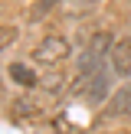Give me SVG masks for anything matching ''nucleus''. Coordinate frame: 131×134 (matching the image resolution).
Listing matches in <instances>:
<instances>
[{
	"instance_id": "nucleus-8",
	"label": "nucleus",
	"mask_w": 131,
	"mask_h": 134,
	"mask_svg": "<svg viewBox=\"0 0 131 134\" xmlns=\"http://www.w3.org/2000/svg\"><path fill=\"white\" fill-rule=\"evenodd\" d=\"M72 3H82L85 7V3H98V0H72Z\"/></svg>"
},
{
	"instance_id": "nucleus-7",
	"label": "nucleus",
	"mask_w": 131,
	"mask_h": 134,
	"mask_svg": "<svg viewBox=\"0 0 131 134\" xmlns=\"http://www.w3.org/2000/svg\"><path fill=\"white\" fill-rule=\"evenodd\" d=\"M33 111H36V105H30L26 98H20V102H13L10 115H17V118H26V115H33Z\"/></svg>"
},
{
	"instance_id": "nucleus-4",
	"label": "nucleus",
	"mask_w": 131,
	"mask_h": 134,
	"mask_svg": "<svg viewBox=\"0 0 131 134\" xmlns=\"http://www.w3.org/2000/svg\"><path fill=\"white\" fill-rule=\"evenodd\" d=\"M121 115H131V82L121 85V88L108 98V105H105V111H102V118H121Z\"/></svg>"
},
{
	"instance_id": "nucleus-6",
	"label": "nucleus",
	"mask_w": 131,
	"mask_h": 134,
	"mask_svg": "<svg viewBox=\"0 0 131 134\" xmlns=\"http://www.w3.org/2000/svg\"><path fill=\"white\" fill-rule=\"evenodd\" d=\"M17 39H20V30H17V26H3V23H0V52L10 49Z\"/></svg>"
},
{
	"instance_id": "nucleus-5",
	"label": "nucleus",
	"mask_w": 131,
	"mask_h": 134,
	"mask_svg": "<svg viewBox=\"0 0 131 134\" xmlns=\"http://www.w3.org/2000/svg\"><path fill=\"white\" fill-rule=\"evenodd\" d=\"M7 72H10V79H13L17 85H23V88H33V85H39V75L30 69V65H23V62H13Z\"/></svg>"
},
{
	"instance_id": "nucleus-2",
	"label": "nucleus",
	"mask_w": 131,
	"mask_h": 134,
	"mask_svg": "<svg viewBox=\"0 0 131 134\" xmlns=\"http://www.w3.org/2000/svg\"><path fill=\"white\" fill-rule=\"evenodd\" d=\"M69 56H72V43L66 36H59V33L43 36L36 46H33V52H30V59L36 65H43V69H56V65H62Z\"/></svg>"
},
{
	"instance_id": "nucleus-3",
	"label": "nucleus",
	"mask_w": 131,
	"mask_h": 134,
	"mask_svg": "<svg viewBox=\"0 0 131 134\" xmlns=\"http://www.w3.org/2000/svg\"><path fill=\"white\" fill-rule=\"evenodd\" d=\"M108 69H111L115 79L131 82V39H118L115 43V49L108 56Z\"/></svg>"
},
{
	"instance_id": "nucleus-1",
	"label": "nucleus",
	"mask_w": 131,
	"mask_h": 134,
	"mask_svg": "<svg viewBox=\"0 0 131 134\" xmlns=\"http://www.w3.org/2000/svg\"><path fill=\"white\" fill-rule=\"evenodd\" d=\"M72 92H79L89 105H108V98L115 95L111 92V69H98L92 75H75Z\"/></svg>"
}]
</instances>
